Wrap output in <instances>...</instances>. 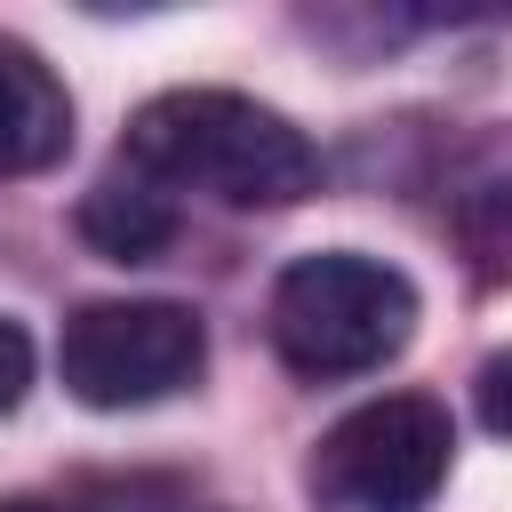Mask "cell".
Here are the masks:
<instances>
[{
  "label": "cell",
  "instance_id": "6da1fadb",
  "mask_svg": "<svg viewBox=\"0 0 512 512\" xmlns=\"http://www.w3.org/2000/svg\"><path fill=\"white\" fill-rule=\"evenodd\" d=\"M120 168L152 176L160 192H200L224 208H296L320 192V152L312 136L240 96V88H168L128 120Z\"/></svg>",
  "mask_w": 512,
  "mask_h": 512
},
{
  "label": "cell",
  "instance_id": "7a4b0ae2",
  "mask_svg": "<svg viewBox=\"0 0 512 512\" xmlns=\"http://www.w3.org/2000/svg\"><path fill=\"white\" fill-rule=\"evenodd\" d=\"M272 352L304 384H344L408 352L416 336V280L360 248H312L272 280Z\"/></svg>",
  "mask_w": 512,
  "mask_h": 512
},
{
  "label": "cell",
  "instance_id": "3957f363",
  "mask_svg": "<svg viewBox=\"0 0 512 512\" xmlns=\"http://www.w3.org/2000/svg\"><path fill=\"white\" fill-rule=\"evenodd\" d=\"M456 424L432 392H384L336 416L304 464L312 512H424L448 480Z\"/></svg>",
  "mask_w": 512,
  "mask_h": 512
},
{
  "label": "cell",
  "instance_id": "277c9868",
  "mask_svg": "<svg viewBox=\"0 0 512 512\" xmlns=\"http://www.w3.org/2000/svg\"><path fill=\"white\" fill-rule=\"evenodd\" d=\"M208 368V328L168 296H104L80 304L56 336V376L80 408H152Z\"/></svg>",
  "mask_w": 512,
  "mask_h": 512
},
{
  "label": "cell",
  "instance_id": "5b68a950",
  "mask_svg": "<svg viewBox=\"0 0 512 512\" xmlns=\"http://www.w3.org/2000/svg\"><path fill=\"white\" fill-rule=\"evenodd\" d=\"M72 152V96L48 56L0 32V176H40Z\"/></svg>",
  "mask_w": 512,
  "mask_h": 512
},
{
  "label": "cell",
  "instance_id": "8992f818",
  "mask_svg": "<svg viewBox=\"0 0 512 512\" xmlns=\"http://www.w3.org/2000/svg\"><path fill=\"white\" fill-rule=\"evenodd\" d=\"M80 240H88L96 256H112V264H152V256L176 240V200H168L152 176L112 168V176L88 184V200H80Z\"/></svg>",
  "mask_w": 512,
  "mask_h": 512
},
{
  "label": "cell",
  "instance_id": "52a82bcc",
  "mask_svg": "<svg viewBox=\"0 0 512 512\" xmlns=\"http://www.w3.org/2000/svg\"><path fill=\"white\" fill-rule=\"evenodd\" d=\"M24 392H32V336L0 312V416H8Z\"/></svg>",
  "mask_w": 512,
  "mask_h": 512
},
{
  "label": "cell",
  "instance_id": "ba28073f",
  "mask_svg": "<svg viewBox=\"0 0 512 512\" xmlns=\"http://www.w3.org/2000/svg\"><path fill=\"white\" fill-rule=\"evenodd\" d=\"M480 408H488V432H504V360L480 368Z\"/></svg>",
  "mask_w": 512,
  "mask_h": 512
},
{
  "label": "cell",
  "instance_id": "9c48e42d",
  "mask_svg": "<svg viewBox=\"0 0 512 512\" xmlns=\"http://www.w3.org/2000/svg\"><path fill=\"white\" fill-rule=\"evenodd\" d=\"M0 512H72V504H56V496H0Z\"/></svg>",
  "mask_w": 512,
  "mask_h": 512
}]
</instances>
